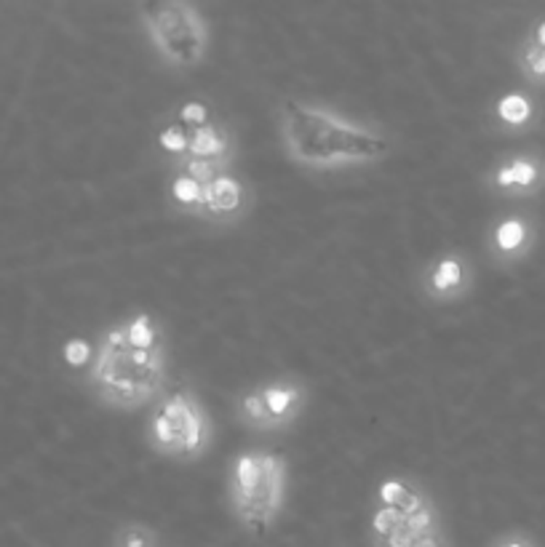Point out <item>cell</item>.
<instances>
[{"instance_id":"obj_20","label":"cell","mask_w":545,"mask_h":547,"mask_svg":"<svg viewBox=\"0 0 545 547\" xmlns=\"http://www.w3.org/2000/svg\"><path fill=\"white\" fill-rule=\"evenodd\" d=\"M412 547H452V542H449L446 529H439V532H433V534L420 537V540H417V542H414Z\"/></svg>"},{"instance_id":"obj_3","label":"cell","mask_w":545,"mask_h":547,"mask_svg":"<svg viewBox=\"0 0 545 547\" xmlns=\"http://www.w3.org/2000/svg\"><path fill=\"white\" fill-rule=\"evenodd\" d=\"M287 489L289 464L276 452L244 449L228 464V504L248 534H265L278 523L287 507Z\"/></svg>"},{"instance_id":"obj_18","label":"cell","mask_w":545,"mask_h":547,"mask_svg":"<svg viewBox=\"0 0 545 547\" xmlns=\"http://www.w3.org/2000/svg\"><path fill=\"white\" fill-rule=\"evenodd\" d=\"M62 358L73 366V368H78V366L92 364L94 350H92V345H89V342H83V339H67V342H64V347H62Z\"/></svg>"},{"instance_id":"obj_19","label":"cell","mask_w":545,"mask_h":547,"mask_svg":"<svg viewBox=\"0 0 545 547\" xmlns=\"http://www.w3.org/2000/svg\"><path fill=\"white\" fill-rule=\"evenodd\" d=\"M490 547H538L527 532H502L490 542Z\"/></svg>"},{"instance_id":"obj_5","label":"cell","mask_w":545,"mask_h":547,"mask_svg":"<svg viewBox=\"0 0 545 547\" xmlns=\"http://www.w3.org/2000/svg\"><path fill=\"white\" fill-rule=\"evenodd\" d=\"M145 444L152 454L163 459L196 462L214 444L211 414L190 387L171 390L150 409Z\"/></svg>"},{"instance_id":"obj_1","label":"cell","mask_w":545,"mask_h":547,"mask_svg":"<svg viewBox=\"0 0 545 547\" xmlns=\"http://www.w3.org/2000/svg\"><path fill=\"white\" fill-rule=\"evenodd\" d=\"M276 123L284 155L310 171L366 169L394 152V142L380 126L313 99H284Z\"/></svg>"},{"instance_id":"obj_13","label":"cell","mask_w":545,"mask_h":547,"mask_svg":"<svg viewBox=\"0 0 545 547\" xmlns=\"http://www.w3.org/2000/svg\"><path fill=\"white\" fill-rule=\"evenodd\" d=\"M492 115H495L497 126H502L505 132H521L530 126V121L535 115V104L524 93H505L495 102Z\"/></svg>"},{"instance_id":"obj_11","label":"cell","mask_w":545,"mask_h":547,"mask_svg":"<svg viewBox=\"0 0 545 547\" xmlns=\"http://www.w3.org/2000/svg\"><path fill=\"white\" fill-rule=\"evenodd\" d=\"M532 228L521 217H502L487 232V251L495 262H516L527 254Z\"/></svg>"},{"instance_id":"obj_2","label":"cell","mask_w":545,"mask_h":547,"mask_svg":"<svg viewBox=\"0 0 545 547\" xmlns=\"http://www.w3.org/2000/svg\"><path fill=\"white\" fill-rule=\"evenodd\" d=\"M169 376V345L148 313H134L102 331L89 364V390L102 406L137 411L161 398Z\"/></svg>"},{"instance_id":"obj_15","label":"cell","mask_w":545,"mask_h":547,"mask_svg":"<svg viewBox=\"0 0 545 547\" xmlns=\"http://www.w3.org/2000/svg\"><path fill=\"white\" fill-rule=\"evenodd\" d=\"M188 144H190V132L174 121H169L166 126L158 129V137H155V147L161 150L163 155V163H171V161H180L188 155Z\"/></svg>"},{"instance_id":"obj_6","label":"cell","mask_w":545,"mask_h":547,"mask_svg":"<svg viewBox=\"0 0 545 547\" xmlns=\"http://www.w3.org/2000/svg\"><path fill=\"white\" fill-rule=\"evenodd\" d=\"M310 390L297 376H273L251 385L236 398L238 422L254 433H284L307 409Z\"/></svg>"},{"instance_id":"obj_9","label":"cell","mask_w":545,"mask_h":547,"mask_svg":"<svg viewBox=\"0 0 545 547\" xmlns=\"http://www.w3.org/2000/svg\"><path fill=\"white\" fill-rule=\"evenodd\" d=\"M543 163L532 155H513L490 169L487 187L500 195H530L543 184Z\"/></svg>"},{"instance_id":"obj_14","label":"cell","mask_w":545,"mask_h":547,"mask_svg":"<svg viewBox=\"0 0 545 547\" xmlns=\"http://www.w3.org/2000/svg\"><path fill=\"white\" fill-rule=\"evenodd\" d=\"M110 547H161V534L150 523L129 521V523H121L112 532Z\"/></svg>"},{"instance_id":"obj_8","label":"cell","mask_w":545,"mask_h":547,"mask_svg":"<svg viewBox=\"0 0 545 547\" xmlns=\"http://www.w3.org/2000/svg\"><path fill=\"white\" fill-rule=\"evenodd\" d=\"M203 190H206V222L236 225V222L247 220L254 198H251L247 182L233 169L214 177L209 184H203Z\"/></svg>"},{"instance_id":"obj_7","label":"cell","mask_w":545,"mask_h":547,"mask_svg":"<svg viewBox=\"0 0 545 547\" xmlns=\"http://www.w3.org/2000/svg\"><path fill=\"white\" fill-rule=\"evenodd\" d=\"M473 280L476 273L468 254L446 249L420 270V294L433 305H454L473 291Z\"/></svg>"},{"instance_id":"obj_10","label":"cell","mask_w":545,"mask_h":547,"mask_svg":"<svg viewBox=\"0 0 545 547\" xmlns=\"http://www.w3.org/2000/svg\"><path fill=\"white\" fill-rule=\"evenodd\" d=\"M190 132V144L185 158H199V161H217L233 166L238 158V142L233 129H228L222 121H209L203 126L188 129Z\"/></svg>"},{"instance_id":"obj_12","label":"cell","mask_w":545,"mask_h":547,"mask_svg":"<svg viewBox=\"0 0 545 547\" xmlns=\"http://www.w3.org/2000/svg\"><path fill=\"white\" fill-rule=\"evenodd\" d=\"M166 200H169L171 211L206 222V190H203V184L199 180H193V177H188L182 171H169Z\"/></svg>"},{"instance_id":"obj_17","label":"cell","mask_w":545,"mask_h":547,"mask_svg":"<svg viewBox=\"0 0 545 547\" xmlns=\"http://www.w3.org/2000/svg\"><path fill=\"white\" fill-rule=\"evenodd\" d=\"M521 70H524V75L530 78V81H535V83H545V48L538 46H524L521 51Z\"/></svg>"},{"instance_id":"obj_21","label":"cell","mask_w":545,"mask_h":547,"mask_svg":"<svg viewBox=\"0 0 545 547\" xmlns=\"http://www.w3.org/2000/svg\"><path fill=\"white\" fill-rule=\"evenodd\" d=\"M530 46L545 48V22H540V24L535 27V33H532V38H530Z\"/></svg>"},{"instance_id":"obj_4","label":"cell","mask_w":545,"mask_h":547,"mask_svg":"<svg viewBox=\"0 0 545 547\" xmlns=\"http://www.w3.org/2000/svg\"><path fill=\"white\" fill-rule=\"evenodd\" d=\"M137 22L155 56L174 73L199 70L211 51V27L188 0L145 3L137 8Z\"/></svg>"},{"instance_id":"obj_16","label":"cell","mask_w":545,"mask_h":547,"mask_svg":"<svg viewBox=\"0 0 545 547\" xmlns=\"http://www.w3.org/2000/svg\"><path fill=\"white\" fill-rule=\"evenodd\" d=\"M169 121H174V123H180V126H185V129H196V126H203V123L214 121V115H211V107H209L206 102L190 99V102H182V104L169 115Z\"/></svg>"}]
</instances>
